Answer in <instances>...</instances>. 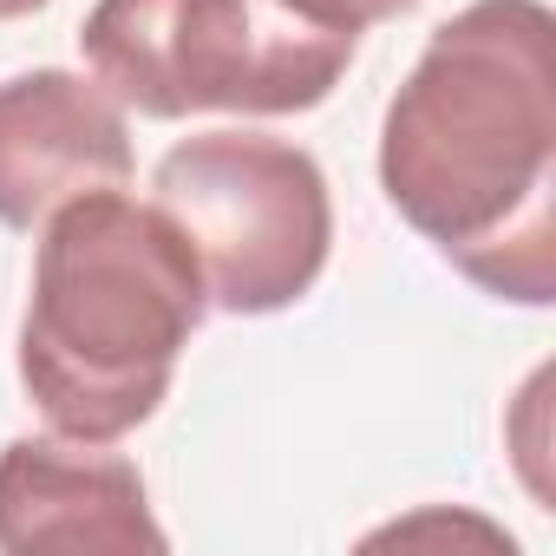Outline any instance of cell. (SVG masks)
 <instances>
[{
    "instance_id": "obj_1",
    "label": "cell",
    "mask_w": 556,
    "mask_h": 556,
    "mask_svg": "<svg viewBox=\"0 0 556 556\" xmlns=\"http://www.w3.org/2000/svg\"><path fill=\"white\" fill-rule=\"evenodd\" d=\"M380 190L465 282L556 302V14L471 0L400 79L380 118Z\"/></svg>"
},
{
    "instance_id": "obj_2",
    "label": "cell",
    "mask_w": 556,
    "mask_h": 556,
    "mask_svg": "<svg viewBox=\"0 0 556 556\" xmlns=\"http://www.w3.org/2000/svg\"><path fill=\"white\" fill-rule=\"evenodd\" d=\"M210 289L190 236L125 184L86 190L40 223L21 315V387L53 432L118 445L177 380Z\"/></svg>"
},
{
    "instance_id": "obj_3",
    "label": "cell",
    "mask_w": 556,
    "mask_h": 556,
    "mask_svg": "<svg viewBox=\"0 0 556 556\" xmlns=\"http://www.w3.org/2000/svg\"><path fill=\"white\" fill-rule=\"evenodd\" d=\"M354 47L275 0H99L79 27L86 73L138 118L315 112L354 66Z\"/></svg>"
},
{
    "instance_id": "obj_4",
    "label": "cell",
    "mask_w": 556,
    "mask_h": 556,
    "mask_svg": "<svg viewBox=\"0 0 556 556\" xmlns=\"http://www.w3.org/2000/svg\"><path fill=\"white\" fill-rule=\"evenodd\" d=\"M151 203L190 236L210 308L282 315L334 255L328 170L268 131H197L151 170Z\"/></svg>"
},
{
    "instance_id": "obj_5",
    "label": "cell",
    "mask_w": 556,
    "mask_h": 556,
    "mask_svg": "<svg viewBox=\"0 0 556 556\" xmlns=\"http://www.w3.org/2000/svg\"><path fill=\"white\" fill-rule=\"evenodd\" d=\"M131 184L125 105L66 66L0 79V223L40 229L86 190Z\"/></svg>"
},
{
    "instance_id": "obj_6",
    "label": "cell",
    "mask_w": 556,
    "mask_h": 556,
    "mask_svg": "<svg viewBox=\"0 0 556 556\" xmlns=\"http://www.w3.org/2000/svg\"><path fill=\"white\" fill-rule=\"evenodd\" d=\"M0 549L8 556H47V549L138 556V549H170V536L151 517V497L131 458L92 439L40 432V439L0 445Z\"/></svg>"
},
{
    "instance_id": "obj_7",
    "label": "cell",
    "mask_w": 556,
    "mask_h": 556,
    "mask_svg": "<svg viewBox=\"0 0 556 556\" xmlns=\"http://www.w3.org/2000/svg\"><path fill=\"white\" fill-rule=\"evenodd\" d=\"M275 8L295 14V21H308V27H321V34H348V40H361L367 27L406 14L413 0H275Z\"/></svg>"
},
{
    "instance_id": "obj_8",
    "label": "cell",
    "mask_w": 556,
    "mask_h": 556,
    "mask_svg": "<svg viewBox=\"0 0 556 556\" xmlns=\"http://www.w3.org/2000/svg\"><path fill=\"white\" fill-rule=\"evenodd\" d=\"M47 0H0V21H27V14H40Z\"/></svg>"
}]
</instances>
